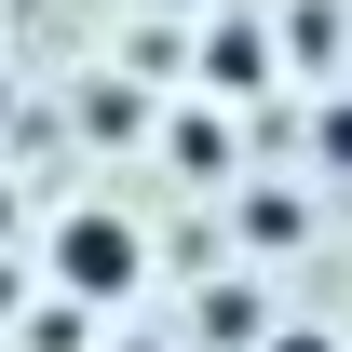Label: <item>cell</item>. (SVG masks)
I'll list each match as a JSON object with an SVG mask.
<instances>
[{"label":"cell","instance_id":"5b68a950","mask_svg":"<svg viewBox=\"0 0 352 352\" xmlns=\"http://www.w3.org/2000/svg\"><path fill=\"white\" fill-rule=\"evenodd\" d=\"M95 352H176V339H163V325H135V311H122V325H95Z\"/></svg>","mask_w":352,"mask_h":352},{"label":"cell","instance_id":"8992f818","mask_svg":"<svg viewBox=\"0 0 352 352\" xmlns=\"http://www.w3.org/2000/svg\"><path fill=\"white\" fill-rule=\"evenodd\" d=\"M258 352H339V325H271Z\"/></svg>","mask_w":352,"mask_h":352},{"label":"cell","instance_id":"277c9868","mask_svg":"<svg viewBox=\"0 0 352 352\" xmlns=\"http://www.w3.org/2000/svg\"><path fill=\"white\" fill-rule=\"evenodd\" d=\"M311 163H352V95H325V109H311Z\"/></svg>","mask_w":352,"mask_h":352},{"label":"cell","instance_id":"6da1fadb","mask_svg":"<svg viewBox=\"0 0 352 352\" xmlns=\"http://www.w3.org/2000/svg\"><path fill=\"white\" fill-rule=\"evenodd\" d=\"M28 285H41L54 311H82V325H122V311L149 298V230H135L122 204H54Z\"/></svg>","mask_w":352,"mask_h":352},{"label":"cell","instance_id":"3957f363","mask_svg":"<svg viewBox=\"0 0 352 352\" xmlns=\"http://www.w3.org/2000/svg\"><path fill=\"white\" fill-rule=\"evenodd\" d=\"M271 68H285V54H271L258 14H230V28H204V41H190V82H204V95H258Z\"/></svg>","mask_w":352,"mask_h":352},{"label":"cell","instance_id":"ba28073f","mask_svg":"<svg viewBox=\"0 0 352 352\" xmlns=\"http://www.w3.org/2000/svg\"><path fill=\"white\" fill-rule=\"evenodd\" d=\"M0 244H14V190H0Z\"/></svg>","mask_w":352,"mask_h":352},{"label":"cell","instance_id":"7a4b0ae2","mask_svg":"<svg viewBox=\"0 0 352 352\" xmlns=\"http://www.w3.org/2000/svg\"><path fill=\"white\" fill-rule=\"evenodd\" d=\"M271 325H285V311H271L258 285H244V271H217V285L190 298V339H176V352H258Z\"/></svg>","mask_w":352,"mask_h":352},{"label":"cell","instance_id":"52a82bcc","mask_svg":"<svg viewBox=\"0 0 352 352\" xmlns=\"http://www.w3.org/2000/svg\"><path fill=\"white\" fill-rule=\"evenodd\" d=\"M0 311H28V271H14V258H0Z\"/></svg>","mask_w":352,"mask_h":352}]
</instances>
